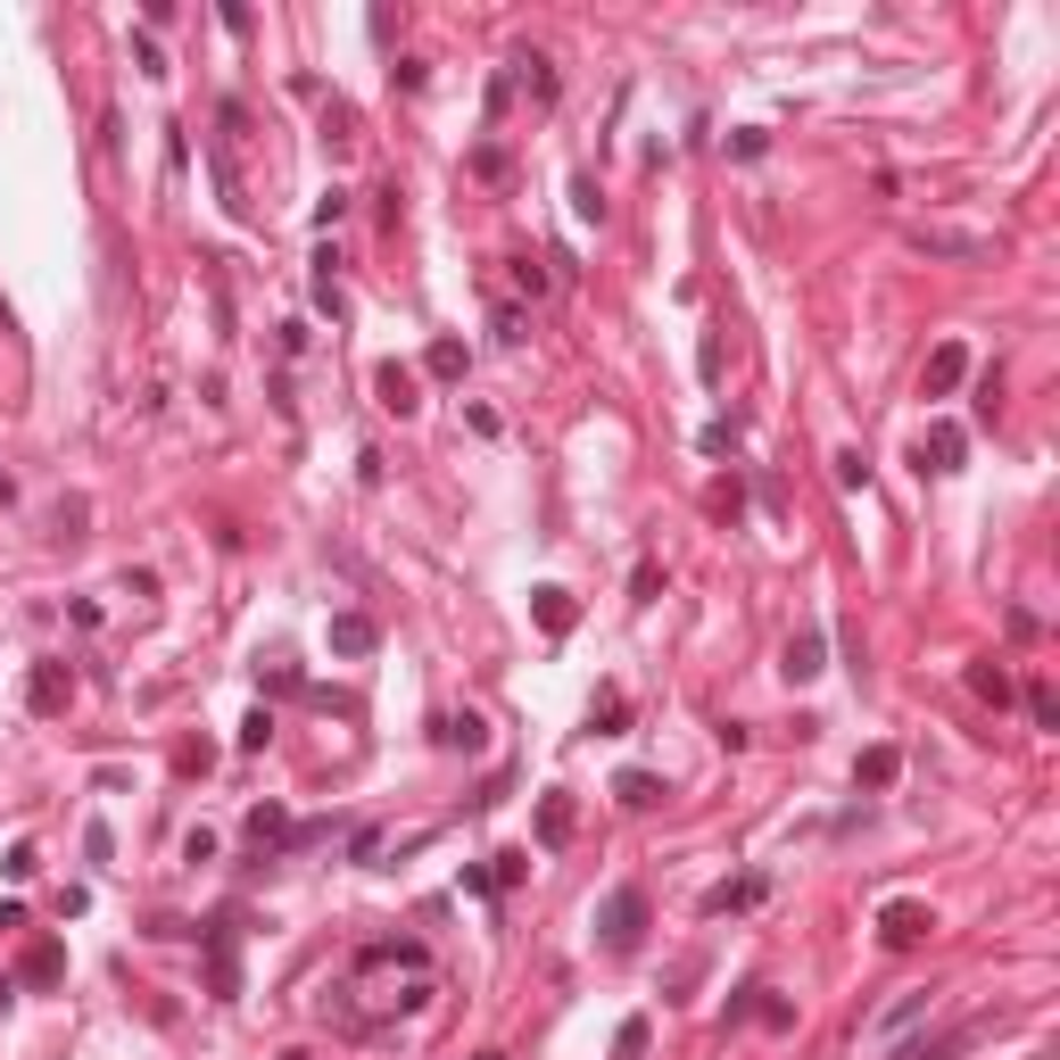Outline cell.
<instances>
[{"label":"cell","instance_id":"cell-1","mask_svg":"<svg viewBox=\"0 0 1060 1060\" xmlns=\"http://www.w3.org/2000/svg\"><path fill=\"white\" fill-rule=\"evenodd\" d=\"M903 241L920 258H945V265H994L1003 258V232H969V224H903Z\"/></svg>","mask_w":1060,"mask_h":1060},{"label":"cell","instance_id":"cell-2","mask_svg":"<svg viewBox=\"0 0 1060 1060\" xmlns=\"http://www.w3.org/2000/svg\"><path fill=\"white\" fill-rule=\"evenodd\" d=\"M596 936H605V953H638V936H647V894L622 887L605 912H596Z\"/></svg>","mask_w":1060,"mask_h":1060},{"label":"cell","instance_id":"cell-3","mask_svg":"<svg viewBox=\"0 0 1060 1060\" xmlns=\"http://www.w3.org/2000/svg\"><path fill=\"white\" fill-rule=\"evenodd\" d=\"M961 381H969V349L961 340H936L928 365H920V398H953Z\"/></svg>","mask_w":1060,"mask_h":1060},{"label":"cell","instance_id":"cell-4","mask_svg":"<svg viewBox=\"0 0 1060 1060\" xmlns=\"http://www.w3.org/2000/svg\"><path fill=\"white\" fill-rule=\"evenodd\" d=\"M928 928H936L928 903H887V912H878V945H887V953H912Z\"/></svg>","mask_w":1060,"mask_h":1060},{"label":"cell","instance_id":"cell-5","mask_svg":"<svg viewBox=\"0 0 1060 1060\" xmlns=\"http://www.w3.org/2000/svg\"><path fill=\"white\" fill-rule=\"evenodd\" d=\"M67 696H75V671H67V663H34V671H25V705H34L42 721H50V713H67Z\"/></svg>","mask_w":1060,"mask_h":1060},{"label":"cell","instance_id":"cell-6","mask_svg":"<svg viewBox=\"0 0 1060 1060\" xmlns=\"http://www.w3.org/2000/svg\"><path fill=\"white\" fill-rule=\"evenodd\" d=\"M207 987H216V1003L241 994V945H232V928H207Z\"/></svg>","mask_w":1060,"mask_h":1060},{"label":"cell","instance_id":"cell-7","mask_svg":"<svg viewBox=\"0 0 1060 1060\" xmlns=\"http://www.w3.org/2000/svg\"><path fill=\"white\" fill-rule=\"evenodd\" d=\"M373 398H381L390 414H414V407H423V373H414V365H398V356H390V365L373 373Z\"/></svg>","mask_w":1060,"mask_h":1060},{"label":"cell","instance_id":"cell-8","mask_svg":"<svg viewBox=\"0 0 1060 1060\" xmlns=\"http://www.w3.org/2000/svg\"><path fill=\"white\" fill-rule=\"evenodd\" d=\"M969 456V431L961 423H928V440H920V472H961Z\"/></svg>","mask_w":1060,"mask_h":1060},{"label":"cell","instance_id":"cell-9","mask_svg":"<svg viewBox=\"0 0 1060 1060\" xmlns=\"http://www.w3.org/2000/svg\"><path fill=\"white\" fill-rule=\"evenodd\" d=\"M779 671L796 680V688H803V680H820V671H829V638H820V630H796V638H787V654H779Z\"/></svg>","mask_w":1060,"mask_h":1060},{"label":"cell","instance_id":"cell-10","mask_svg":"<svg viewBox=\"0 0 1060 1060\" xmlns=\"http://www.w3.org/2000/svg\"><path fill=\"white\" fill-rule=\"evenodd\" d=\"M531 614H539V630H547V638H572L580 605H572V589H556V580H547V589H531Z\"/></svg>","mask_w":1060,"mask_h":1060},{"label":"cell","instance_id":"cell-11","mask_svg":"<svg viewBox=\"0 0 1060 1060\" xmlns=\"http://www.w3.org/2000/svg\"><path fill=\"white\" fill-rule=\"evenodd\" d=\"M373 647H381L373 614H332V654H349V663H356V654H373Z\"/></svg>","mask_w":1060,"mask_h":1060},{"label":"cell","instance_id":"cell-12","mask_svg":"<svg viewBox=\"0 0 1060 1060\" xmlns=\"http://www.w3.org/2000/svg\"><path fill=\"white\" fill-rule=\"evenodd\" d=\"M572 829H580L572 796H539V845H547V854H556V845H572Z\"/></svg>","mask_w":1060,"mask_h":1060},{"label":"cell","instance_id":"cell-13","mask_svg":"<svg viewBox=\"0 0 1060 1060\" xmlns=\"http://www.w3.org/2000/svg\"><path fill=\"white\" fill-rule=\"evenodd\" d=\"M440 745H447V754H481V745H489V721H481V713H447V721H440Z\"/></svg>","mask_w":1060,"mask_h":1060},{"label":"cell","instance_id":"cell-14","mask_svg":"<svg viewBox=\"0 0 1060 1060\" xmlns=\"http://www.w3.org/2000/svg\"><path fill=\"white\" fill-rule=\"evenodd\" d=\"M763 894H771V878H729V887L705 894V912H754Z\"/></svg>","mask_w":1060,"mask_h":1060},{"label":"cell","instance_id":"cell-15","mask_svg":"<svg viewBox=\"0 0 1060 1060\" xmlns=\"http://www.w3.org/2000/svg\"><path fill=\"white\" fill-rule=\"evenodd\" d=\"M894 779H903V754H894V745H870V754L854 763V787H894Z\"/></svg>","mask_w":1060,"mask_h":1060},{"label":"cell","instance_id":"cell-16","mask_svg":"<svg viewBox=\"0 0 1060 1060\" xmlns=\"http://www.w3.org/2000/svg\"><path fill=\"white\" fill-rule=\"evenodd\" d=\"M969 696L1003 713V705H1011V671H1003V663H969Z\"/></svg>","mask_w":1060,"mask_h":1060},{"label":"cell","instance_id":"cell-17","mask_svg":"<svg viewBox=\"0 0 1060 1060\" xmlns=\"http://www.w3.org/2000/svg\"><path fill=\"white\" fill-rule=\"evenodd\" d=\"M614 803L647 812V803H663V779H654V771H622V779H614Z\"/></svg>","mask_w":1060,"mask_h":1060},{"label":"cell","instance_id":"cell-18","mask_svg":"<svg viewBox=\"0 0 1060 1060\" xmlns=\"http://www.w3.org/2000/svg\"><path fill=\"white\" fill-rule=\"evenodd\" d=\"M423 373H431V381H465V340H431Z\"/></svg>","mask_w":1060,"mask_h":1060},{"label":"cell","instance_id":"cell-19","mask_svg":"<svg viewBox=\"0 0 1060 1060\" xmlns=\"http://www.w3.org/2000/svg\"><path fill=\"white\" fill-rule=\"evenodd\" d=\"M514 75H522V83H531V100H556V58L522 50V58H514Z\"/></svg>","mask_w":1060,"mask_h":1060},{"label":"cell","instance_id":"cell-20","mask_svg":"<svg viewBox=\"0 0 1060 1060\" xmlns=\"http://www.w3.org/2000/svg\"><path fill=\"white\" fill-rule=\"evenodd\" d=\"M58 978H67V953H58V945H34V953H25V987H58Z\"/></svg>","mask_w":1060,"mask_h":1060},{"label":"cell","instance_id":"cell-21","mask_svg":"<svg viewBox=\"0 0 1060 1060\" xmlns=\"http://www.w3.org/2000/svg\"><path fill=\"white\" fill-rule=\"evenodd\" d=\"M969 1036H978V1027H953V1036H920V1044H903L894 1060H945V1052H961Z\"/></svg>","mask_w":1060,"mask_h":1060},{"label":"cell","instance_id":"cell-22","mask_svg":"<svg viewBox=\"0 0 1060 1060\" xmlns=\"http://www.w3.org/2000/svg\"><path fill=\"white\" fill-rule=\"evenodd\" d=\"M589 721H596V729H605V738H614V729H622V721H630V696H622V688H596V705H589Z\"/></svg>","mask_w":1060,"mask_h":1060},{"label":"cell","instance_id":"cell-23","mask_svg":"<svg viewBox=\"0 0 1060 1060\" xmlns=\"http://www.w3.org/2000/svg\"><path fill=\"white\" fill-rule=\"evenodd\" d=\"M249 845H290V820H282L274 803H258V812H249Z\"/></svg>","mask_w":1060,"mask_h":1060},{"label":"cell","instance_id":"cell-24","mask_svg":"<svg viewBox=\"0 0 1060 1060\" xmlns=\"http://www.w3.org/2000/svg\"><path fill=\"white\" fill-rule=\"evenodd\" d=\"M829 465H837V489H862V481H870V456H862V447H837Z\"/></svg>","mask_w":1060,"mask_h":1060},{"label":"cell","instance_id":"cell-25","mask_svg":"<svg viewBox=\"0 0 1060 1060\" xmlns=\"http://www.w3.org/2000/svg\"><path fill=\"white\" fill-rule=\"evenodd\" d=\"M522 870H531V854H522V845H514V854H498V862H489V887H522Z\"/></svg>","mask_w":1060,"mask_h":1060},{"label":"cell","instance_id":"cell-26","mask_svg":"<svg viewBox=\"0 0 1060 1060\" xmlns=\"http://www.w3.org/2000/svg\"><path fill=\"white\" fill-rule=\"evenodd\" d=\"M721 365H729L721 332H705V340H696V373H705V381H721Z\"/></svg>","mask_w":1060,"mask_h":1060},{"label":"cell","instance_id":"cell-27","mask_svg":"<svg viewBox=\"0 0 1060 1060\" xmlns=\"http://www.w3.org/2000/svg\"><path fill=\"white\" fill-rule=\"evenodd\" d=\"M696 447H705V456H738V423H705Z\"/></svg>","mask_w":1060,"mask_h":1060},{"label":"cell","instance_id":"cell-28","mask_svg":"<svg viewBox=\"0 0 1060 1060\" xmlns=\"http://www.w3.org/2000/svg\"><path fill=\"white\" fill-rule=\"evenodd\" d=\"M572 207H580V216H605V191H596V174H572Z\"/></svg>","mask_w":1060,"mask_h":1060},{"label":"cell","instance_id":"cell-29","mask_svg":"<svg viewBox=\"0 0 1060 1060\" xmlns=\"http://www.w3.org/2000/svg\"><path fill=\"white\" fill-rule=\"evenodd\" d=\"M763 149H771L763 125H738V133H729V158H763Z\"/></svg>","mask_w":1060,"mask_h":1060},{"label":"cell","instance_id":"cell-30","mask_svg":"<svg viewBox=\"0 0 1060 1060\" xmlns=\"http://www.w3.org/2000/svg\"><path fill=\"white\" fill-rule=\"evenodd\" d=\"M265 738H274V713H265V705H258V713H249V721H241V754H258V745H265Z\"/></svg>","mask_w":1060,"mask_h":1060},{"label":"cell","instance_id":"cell-31","mask_svg":"<svg viewBox=\"0 0 1060 1060\" xmlns=\"http://www.w3.org/2000/svg\"><path fill=\"white\" fill-rule=\"evenodd\" d=\"M498 340H505V349H522V340H531V316H522V307H498Z\"/></svg>","mask_w":1060,"mask_h":1060},{"label":"cell","instance_id":"cell-32","mask_svg":"<svg viewBox=\"0 0 1060 1060\" xmlns=\"http://www.w3.org/2000/svg\"><path fill=\"white\" fill-rule=\"evenodd\" d=\"M754 994H763V987H754ZM745 1011H754V1019H763V1027H796V1011H787L779 994H763V1003H745Z\"/></svg>","mask_w":1060,"mask_h":1060},{"label":"cell","instance_id":"cell-33","mask_svg":"<svg viewBox=\"0 0 1060 1060\" xmlns=\"http://www.w3.org/2000/svg\"><path fill=\"white\" fill-rule=\"evenodd\" d=\"M547 282H556V274H547V265H531V258H514V290H531V298H539V290H547Z\"/></svg>","mask_w":1060,"mask_h":1060},{"label":"cell","instance_id":"cell-34","mask_svg":"<svg viewBox=\"0 0 1060 1060\" xmlns=\"http://www.w3.org/2000/svg\"><path fill=\"white\" fill-rule=\"evenodd\" d=\"M1027 713H1036V729H1052L1060 721V696L1052 688H1027Z\"/></svg>","mask_w":1060,"mask_h":1060},{"label":"cell","instance_id":"cell-35","mask_svg":"<svg viewBox=\"0 0 1060 1060\" xmlns=\"http://www.w3.org/2000/svg\"><path fill=\"white\" fill-rule=\"evenodd\" d=\"M133 67H141V75H167V50H158V42L141 34V42H133Z\"/></svg>","mask_w":1060,"mask_h":1060},{"label":"cell","instance_id":"cell-36","mask_svg":"<svg viewBox=\"0 0 1060 1060\" xmlns=\"http://www.w3.org/2000/svg\"><path fill=\"white\" fill-rule=\"evenodd\" d=\"M340 216H349V191H323V200H316V224H323V232H332Z\"/></svg>","mask_w":1060,"mask_h":1060},{"label":"cell","instance_id":"cell-37","mask_svg":"<svg viewBox=\"0 0 1060 1060\" xmlns=\"http://www.w3.org/2000/svg\"><path fill=\"white\" fill-rule=\"evenodd\" d=\"M282 1060H307V1052H282Z\"/></svg>","mask_w":1060,"mask_h":1060}]
</instances>
